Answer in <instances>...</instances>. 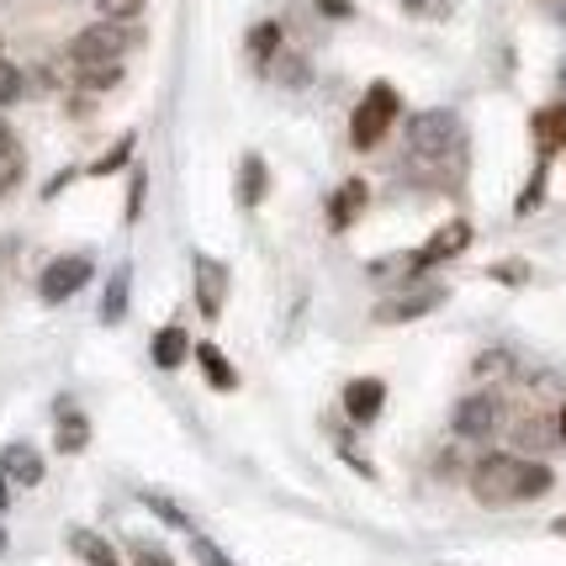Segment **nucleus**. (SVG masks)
<instances>
[{
    "label": "nucleus",
    "instance_id": "nucleus-19",
    "mask_svg": "<svg viewBox=\"0 0 566 566\" xmlns=\"http://www.w3.org/2000/svg\"><path fill=\"white\" fill-rule=\"evenodd\" d=\"M22 170H27V159H22V144L6 133L0 138V191H11L17 180H22Z\"/></svg>",
    "mask_w": 566,
    "mask_h": 566
},
{
    "label": "nucleus",
    "instance_id": "nucleus-1",
    "mask_svg": "<svg viewBox=\"0 0 566 566\" xmlns=\"http://www.w3.org/2000/svg\"><path fill=\"white\" fill-rule=\"evenodd\" d=\"M467 482L482 509H514V503H535V497L551 493L556 488V471L545 467V461L518 455V450H493V455H482L471 467Z\"/></svg>",
    "mask_w": 566,
    "mask_h": 566
},
{
    "label": "nucleus",
    "instance_id": "nucleus-22",
    "mask_svg": "<svg viewBox=\"0 0 566 566\" xmlns=\"http://www.w3.org/2000/svg\"><path fill=\"white\" fill-rule=\"evenodd\" d=\"M127 159H133V133H127V138H117V144L106 148V154H101L96 165H91V175H112V170H123Z\"/></svg>",
    "mask_w": 566,
    "mask_h": 566
},
{
    "label": "nucleus",
    "instance_id": "nucleus-25",
    "mask_svg": "<svg viewBox=\"0 0 566 566\" xmlns=\"http://www.w3.org/2000/svg\"><path fill=\"white\" fill-rule=\"evenodd\" d=\"M17 96H22V70L0 59V106H6V101H17Z\"/></svg>",
    "mask_w": 566,
    "mask_h": 566
},
{
    "label": "nucleus",
    "instance_id": "nucleus-35",
    "mask_svg": "<svg viewBox=\"0 0 566 566\" xmlns=\"http://www.w3.org/2000/svg\"><path fill=\"white\" fill-rule=\"evenodd\" d=\"M0 509H6V471H0Z\"/></svg>",
    "mask_w": 566,
    "mask_h": 566
},
{
    "label": "nucleus",
    "instance_id": "nucleus-28",
    "mask_svg": "<svg viewBox=\"0 0 566 566\" xmlns=\"http://www.w3.org/2000/svg\"><path fill=\"white\" fill-rule=\"evenodd\" d=\"M197 562H201V566H233L212 541H197Z\"/></svg>",
    "mask_w": 566,
    "mask_h": 566
},
{
    "label": "nucleus",
    "instance_id": "nucleus-20",
    "mask_svg": "<svg viewBox=\"0 0 566 566\" xmlns=\"http://www.w3.org/2000/svg\"><path fill=\"white\" fill-rule=\"evenodd\" d=\"M85 440H91V423L64 408V419H59V450H64V455H74V450H85Z\"/></svg>",
    "mask_w": 566,
    "mask_h": 566
},
{
    "label": "nucleus",
    "instance_id": "nucleus-18",
    "mask_svg": "<svg viewBox=\"0 0 566 566\" xmlns=\"http://www.w3.org/2000/svg\"><path fill=\"white\" fill-rule=\"evenodd\" d=\"M271 191V180H265V159L260 154H244V170H239V201L244 207H260Z\"/></svg>",
    "mask_w": 566,
    "mask_h": 566
},
{
    "label": "nucleus",
    "instance_id": "nucleus-11",
    "mask_svg": "<svg viewBox=\"0 0 566 566\" xmlns=\"http://www.w3.org/2000/svg\"><path fill=\"white\" fill-rule=\"evenodd\" d=\"M0 471H6V482H17V488H38L43 482V455L32 450V444H6L0 450Z\"/></svg>",
    "mask_w": 566,
    "mask_h": 566
},
{
    "label": "nucleus",
    "instance_id": "nucleus-12",
    "mask_svg": "<svg viewBox=\"0 0 566 566\" xmlns=\"http://www.w3.org/2000/svg\"><path fill=\"white\" fill-rule=\"evenodd\" d=\"M191 355H197L201 376H207L218 392H233V387H239V370H233V360H228V355H222L212 339H207V345H191Z\"/></svg>",
    "mask_w": 566,
    "mask_h": 566
},
{
    "label": "nucleus",
    "instance_id": "nucleus-24",
    "mask_svg": "<svg viewBox=\"0 0 566 566\" xmlns=\"http://www.w3.org/2000/svg\"><path fill=\"white\" fill-rule=\"evenodd\" d=\"M281 49V27H254V32H249V53H254V59H271V53Z\"/></svg>",
    "mask_w": 566,
    "mask_h": 566
},
{
    "label": "nucleus",
    "instance_id": "nucleus-36",
    "mask_svg": "<svg viewBox=\"0 0 566 566\" xmlns=\"http://www.w3.org/2000/svg\"><path fill=\"white\" fill-rule=\"evenodd\" d=\"M0 551H6V524H0Z\"/></svg>",
    "mask_w": 566,
    "mask_h": 566
},
{
    "label": "nucleus",
    "instance_id": "nucleus-30",
    "mask_svg": "<svg viewBox=\"0 0 566 566\" xmlns=\"http://www.w3.org/2000/svg\"><path fill=\"white\" fill-rule=\"evenodd\" d=\"M323 11H328V17H349V0H318Z\"/></svg>",
    "mask_w": 566,
    "mask_h": 566
},
{
    "label": "nucleus",
    "instance_id": "nucleus-4",
    "mask_svg": "<svg viewBox=\"0 0 566 566\" xmlns=\"http://www.w3.org/2000/svg\"><path fill=\"white\" fill-rule=\"evenodd\" d=\"M503 419H509V408H503L497 392H467L455 402V413H450L455 440H493L497 429H503Z\"/></svg>",
    "mask_w": 566,
    "mask_h": 566
},
{
    "label": "nucleus",
    "instance_id": "nucleus-2",
    "mask_svg": "<svg viewBox=\"0 0 566 566\" xmlns=\"http://www.w3.org/2000/svg\"><path fill=\"white\" fill-rule=\"evenodd\" d=\"M461 144H467V127H461V117L450 106H429L419 117H408V159L423 165V170L450 165L461 154Z\"/></svg>",
    "mask_w": 566,
    "mask_h": 566
},
{
    "label": "nucleus",
    "instance_id": "nucleus-29",
    "mask_svg": "<svg viewBox=\"0 0 566 566\" xmlns=\"http://www.w3.org/2000/svg\"><path fill=\"white\" fill-rule=\"evenodd\" d=\"M493 275H497V281H524V265H518V260H509V265H493Z\"/></svg>",
    "mask_w": 566,
    "mask_h": 566
},
{
    "label": "nucleus",
    "instance_id": "nucleus-5",
    "mask_svg": "<svg viewBox=\"0 0 566 566\" xmlns=\"http://www.w3.org/2000/svg\"><path fill=\"white\" fill-rule=\"evenodd\" d=\"M123 53H127L123 22H96V27H85V32H74V43H70L74 70H85V64H123Z\"/></svg>",
    "mask_w": 566,
    "mask_h": 566
},
{
    "label": "nucleus",
    "instance_id": "nucleus-31",
    "mask_svg": "<svg viewBox=\"0 0 566 566\" xmlns=\"http://www.w3.org/2000/svg\"><path fill=\"white\" fill-rule=\"evenodd\" d=\"M408 11H440V0H402Z\"/></svg>",
    "mask_w": 566,
    "mask_h": 566
},
{
    "label": "nucleus",
    "instance_id": "nucleus-7",
    "mask_svg": "<svg viewBox=\"0 0 566 566\" xmlns=\"http://www.w3.org/2000/svg\"><path fill=\"white\" fill-rule=\"evenodd\" d=\"M471 244V222H444V228H434V239L413 254V271H434V265H444V260H455V254H467Z\"/></svg>",
    "mask_w": 566,
    "mask_h": 566
},
{
    "label": "nucleus",
    "instance_id": "nucleus-21",
    "mask_svg": "<svg viewBox=\"0 0 566 566\" xmlns=\"http://www.w3.org/2000/svg\"><path fill=\"white\" fill-rule=\"evenodd\" d=\"M551 440H556V429H551L545 419H524L518 423V434H514L518 450H541V444H551Z\"/></svg>",
    "mask_w": 566,
    "mask_h": 566
},
{
    "label": "nucleus",
    "instance_id": "nucleus-14",
    "mask_svg": "<svg viewBox=\"0 0 566 566\" xmlns=\"http://www.w3.org/2000/svg\"><path fill=\"white\" fill-rule=\"evenodd\" d=\"M127 296H133V265H117L106 281V296H101V323H123Z\"/></svg>",
    "mask_w": 566,
    "mask_h": 566
},
{
    "label": "nucleus",
    "instance_id": "nucleus-26",
    "mask_svg": "<svg viewBox=\"0 0 566 566\" xmlns=\"http://www.w3.org/2000/svg\"><path fill=\"white\" fill-rule=\"evenodd\" d=\"M101 11H106V22H127L144 11V0H101Z\"/></svg>",
    "mask_w": 566,
    "mask_h": 566
},
{
    "label": "nucleus",
    "instance_id": "nucleus-8",
    "mask_svg": "<svg viewBox=\"0 0 566 566\" xmlns=\"http://www.w3.org/2000/svg\"><path fill=\"white\" fill-rule=\"evenodd\" d=\"M387 408V381L381 376H355L345 387V413L349 423H376Z\"/></svg>",
    "mask_w": 566,
    "mask_h": 566
},
{
    "label": "nucleus",
    "instance_id": "nucleus-15",
    "mask_svg": "<svg viewBox=\"0 0 566 566\" xmlns=\"http://www.w3.org/2000/svg\"><path fill=\"white\" fill-rule=\"evenodd\" d=\"M70 551L80 556L85 566H123V556L112 551V545L101 541L96 530H70Z\"/></svg>",
    "mask_w": 566,
    "mask_h": 566
},
{
    "label": "nucleus",
    "instance_id": "nucleus-33",
    "mask_svg": "<svg viewBox=\"0 0 566 566\" xmlns=\"http://www.w3.org/2000/svg\"><path fill=\"white\" fill-rule=\"evenodd\" d=\"M556 440L566 444V408H562V419H556Z\"/></svg>",
    "mask_w": 566,
    "mask_h": 566
},
{
    "label": "nucleus",
    "instance_id": "nucleus-13",
    "mask_svg": "<svg viewBox=\"0 0 566 566\" xmlns=\"http://www.w3.org/2000/svg\"><path fill=\"white\" fill-rule=\"evenodd\" d=\"M366 201H370L366 180H345V186L334 191V201H328V222H334V228H349V222L366 212Z\"/></svg>",
    "mask_w": 566,
    "mask_h": 566
},
{
    "label": "nucleus",
    "instance_id": "nucleus-27",
    "mask_svg": "<svg viewBox=\"0 0 566 566\" xmlns=\"http://www.w3.org/2000/svg\"><path fill=\"white\" fill-rule=\"evenodd\" d=\"M148 509H154V514L165 518V524H175V530H186V524H191V518L180 514V509H175V503H165V497H148Z\"/></svg>",
    "mask_w": 566,
    "mask_h": 566
},
{
    "label": "nucleus",
    "instance_id": "nucleus-9",
    "mask_svg": "<svg viewBox=\"0 0 566 566\" xmlns=\"http://www.w3.org/2000/svg\"><path fill=\"white\" fill-rule=\"evenodd\" d=\"M222 302H228V265H222V260L197 254V313L218 318Z\"/></svg>",
    "mask_w": 566,
    "mask_h": 566
},
{
    "label": "nucleus",
    "instance_id": "nucleus-16",
    "mask_svg": "<svg viewBox=\"0 0 566 566\" xmlns=\"http://www.w3.org/2000/svg\"><path fill=\"white\" fill-rule=\"evenodd\" d=\"M535 138H541L545 154H556V148H566V101H556V106H545V112H535Z\"/></svg>",
    "mask_w": 566,
    "mask_h": 566
},
{
    "label": "nucleus",
    "instance_id": "nucleus-23",
    "mask_svg": "<svg viewBox=\"0 0 566 566\" xmlns=\"http://www.w3.org/2000/svg\"><path fill=\"white\" fill-rule=\"evenodd\" d=\"M123 80V64H85L80 70V85H91V91H106V85H117Z\"/></svg>",
    "mask_w": 566,
    "mask_h": 566
},
{
    "label": "nucleus",
    "instance_id": "nucleus-6",
    "mask_svg": "<svg viewBox=\"0 0 566 566\" xmlns=\"http://www.w3.org/2000/svg\"><path fill=\"white\" fill-rule=\"evenodd\" d=\"M91 254H64V260H53V265H43V275H38V296L43 302H70L85 281H91Z\"/></svg>",
    "mask_w": 566,
    "mask_h": 566
},
{
    "label": "nucleus",
    "instance_id": "nucleus-3",
    "mask_svg": "<svg viewBox=\"0 0 566 566\" xmlns=\"http://www.w3.org/2000/svg\"><path fill=\"white\" fill-rule=\"evenodd\" d=\"M397 112H402V101H397L392 85H370L366 96H360V106H355V117H349V144L355 148H376L387 133H392Z\"/></svg>",
    "mask_w": 566,
    "mask_h": 566
},
{
    "label": "nucleus",
    "instance_id": "nucleus-34",
    "mask_svg": "<svg viewBox=\"0 0 566 566\" xmlns=\"http://www.w3.org/2000/svg\"><path fill=\"white\" fill-rule=\"evenodd\" d=\"M551 530H556V535H562V541H566V514L556 518V524H551Z\"/></svg>",
    "mask_w": 566,
    "mask_h": 566
},
{
    "label": "nucleus",
    "instance_id": "nucleus-17",
    "mask_svg": "<svg viewBox=\"0 0 566 566\" xmlns=\"http://www.w3.org/2000/svg\"><path fill=\"white\" fill-rule=\"evenodd\" d=\"M186 355H191V339H186V328H180V323H170V328H159V334H154V366L175 370Z\"/></svg>",
    "mask_w": 566,
    "mask_h": 566
},
{
    "label": "nucleus",
    "instance_id": "nucleus-32",
    "mask_svg": "<svg viewBox=\"0 0 566 566\" xmlns=\"http://www.w3.org/2000/svg\"><path fill=\"white\" fill-rule=\"evenodd\" d=\"M133 566H170V562H165V556H154V551H144V556H138Z\"/></svg>",
    "mask_w": 566,
    "mask_h": 566
},
{
    "label": "nucleus",
    "instance_id": "nucleus-37",
    "mask_svg": "<svg viewBox=\"0 0 566 566\" xmlns=\"http://www.w3.org/2000/svg\"><path fill=\"white\" fill-rule=\"evenodd\" d=\"M6 133H11V127H6V123H0V138H6Z\"/></svg>",
    "mask_w": 566,
    "mask_h": 566
},
{
    "label": "nucleus",
    "instance_id": "nucleus-10",
    "mask_svg": "<svg viewBox=\"0 0 566 566\" xmlns=\"http://www.w3.org/2000/svg\"><path fill=\"white\" fill-rule=\"evenodd\" d=\"M440 302H444V286H423V292H408V296H397V302H381L376 323H413L423 313H434Z\"/></svg>",
    "mask_w": 566,
    "mask_h": 566
}]
</instances>
